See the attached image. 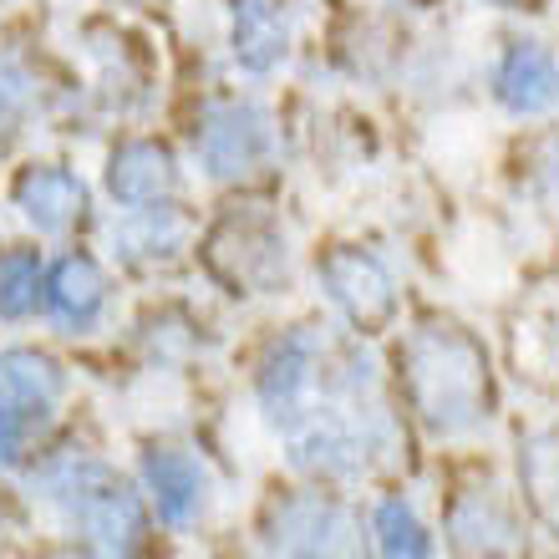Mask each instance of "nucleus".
Wrapping results in <instances>:
<instances>
[{"instance_id": "nucleus-24", "label": "nucleus", "mask_w": 559, "mask_h": 559, "mask_svg": "<svg viewBox=\"0 0 559 559\" xmlns=\"http://www.w3.org/2000/svg\"><path fill=\"white\" fill-rule=\"evenodd\" d=\"M407 5H427V0H407Z\"/></svg>"}, {"instance_id": "nucleus-16", "label": "nucleus", "mask_w": 559, "mask_h": 559, "mask_svg": "<svg viewBox=\"0 0 559 559\" xmlns=\"http://www.w3.org/2000/svg\"><path fill=\"white\" fill-rule=\"evenodd\" d=\"M519 478H524L534 514L559 534V432H539L519 448Z\"/></svg>"}, {"instance_id": "nucleus-19", "label": "nucleus", "mask_w": 559, "mask_h": 559, "mask_svg": "<svg viewBox=\"0 0 559 559\" xmlns=\"http://www.w3.org/2000/svg\"><path fill=\"white\" fill-rule=\"evenodd\" d=\"M36 290H41V254L36 250H5L0 254V316L21 321L36 310Z\"/></svg>"}, {"instance_id": "nucleus-9", "label": "nucleus", "mask_w": 559, "mask_h": 559, "mask_svg": "<svg viewBox=\"0 0 559 559\" xmlns=\"http://www.w3.org/2000/svg\"><path fill=\"white\" fill-rule=\"evenodd\" d=\"M321 356H325L321 341L310 336V331H290V336L270 352L265 371H260V402H265V413L275 417V423H285V417L310 397L316 371H321Z\"/></svg>"}, {"instance_id": "nucleus-17", "label": "nucleus", "mask_w": 559, "mask_h": 559, "mask_svg": "<svg viewBox=\"0 0 559 559\" xmlns=\"http://www.w3.org/2000/svg\"><path fill=\"white\" fill-rule=\"evenodd\" d=\"M285 41H290V31L280 21V11L265 5H239V31H235V57L239 67H250V72H270L280 57H285Z\"/></svg>"}, {"instance_id": "nucleus-18", "label": "nucleus", "mask_w": 559, "mask_h": 559, "mask_svg": "<svg viewBox=\"0 0 559 559\" xmlns=\"http://www.w3.org/2000/svg\"><path fill=\"white\" fill-rule=\"evenodd\" d=\"M371 530H377V545L386 559H432V534L423 530V519L407 499H386L371 519Z\"/></svg>"}, {"instance_id": "nucleus-12", "label": "nucleus", "mask_w": 559, "mask_h": 559, "mask_svg": "<svg viewBox=\"0 0 559 559\" xmlns=\"http://www.w3.org/2000/svg\"><path fill=\"white\" fill-rule=\"evenodd\" d=\"M61 367L46 352H0V407L41 423L46 407L61 397Z\"/></svg>"}, {"instance_id": "nucleus-10", "label": "nucleus", "mask_w": 559, "mask_h": 559, "mask_svg": "<svg viewBox=\"0 0 559 559\" xmlns=\"http://www.w3.org/2000/svg\"><path fill=\"white\" fill-rule=\"evenodd\" d=\"M143 478H147L153 503H158V514L168 519V524L183 530V524H193V519L204 514L209 478L189 453H178V448H153V453H143Z\"/></svg>"}, {"instance_id": "nucleus-22", "label": "nucleus", "mask_w": 559, "mask_h": 559, "mask_svg": "<svg viewBox=\"0 0 559 559\" xmlns=\"http://www.w3.org/2000/svg\"><path fill=\"white\" fill-rule=\"evenodd\" d=\"M488 5H503V11H534L539 0H488Z\"/></svg>"}, {"instance_id": "nucleus-14", "label": "nucleus", "mask_w": 559, "mask_h": 559, "mask_svg": "<svg viewBox=\"0 0 559 559\" xmlns=\"http://www.w3.org/2000/svg\"><path fill=\"white\" fill-rule=\"evenodd\" d=\"M76 519H82V530L103 549H112V555H133V549L143 545V503L122 484H103L97 493H87V499L76 503Z\"/></svg>"}, {"instance_id": "nucleus-6", "label": "nucleus", "mask_w": 559, "mask_h": 559, "mask_svg": "<svg viewBox=\"0 0 559 559\" xmlns=\"http://www.w3.org/2000/svg\"><path fill=\"white\" fill-rule=\"evenodd\" d=\"M493 92L514 118H539L559 103V67L539 41H514L503 51L499 72H493Z\"/></svg>"}, {"instance_id": "nucleus-21", "label": "nucleus", "mask_w": 559, "mask_h": 559, "mask_svg": "<svg viewBox=\"0 0 559 559\" xmlns=\"http://www.w3.org/2000/svg\"><path fill=\"white\" fill-rule=\"evenodd\" d=\"M21 103H26V82L0 67V138L11 133V122L21 118Z\"/></svg>"}, {"instance_id": "nucleus-15", "label": "nucleus", "mask_w": 559, "mask_h": 559, "mask_svg": "<svg viewBox=\"0 0 559 559\" xmlns=\"http://www.w3.org/2000/svg\"><path fill=\"white\" fill-rule=\"evenodd\" d=\"M183 235H189L183 214L153 204V209H138L133 219H122L118 250H122V260H133V265H158V260H174V254L183 250Z\"/></svg>"}, {"instance_id": "nucleus-7", "label": "nucleus", "mask_w": 559, "mask_h": 559, "mask_svg": "<svg viewBox=\"0 0 559 559\" xmlns=\"http://www.w3.org/2000/svg\"><path fill=\"white\" fill-rule=\"evenodd\" d=\"M107 189L112 199L128 209H153L163 204L168 193L178 189V168H174V153L147 138H133L122 143L112 158H107Z\"/></svg>"}, {"instance_id": "nucleus-11", "label": "nucleus", "mask_w": 559, "mask_h": 559, "mask_svg": "<svg viewBox=\"0 0 559 559\" xmlns=\"http://www.w3.org/2000/svg\"><path fill=\"white\" fill-rule=\"evenodd\" d=\"M103 306H107V280H103V270H97V260H92V254H67V260L51 270V280H46V310H51V321H57L61 331L82 336V331L97 325Z\"/></svg>"}, {"instance_id": "nucleus-5", "label": "nucleus", "mask_w": 559, "mask_h": 559, "mask_svg": "<svg viewBox=\"0 0 559 559\" xmlns=\"http://www.w3.org/2000/svg\"><path fill=\"white\" fill-rule=\"evenodd\" d=\"M321 280L325 295L346 310V321L356 331H382L397 310V295H392V275H386L371 254L361 250H336L321 260Z\"/></svg>"}, {"instance_id": "nucleus-3", "label": "nucleus", "mask_w": 559, "mask_h": 559, "mask_svg": "<svg viewBox=\"0 0 559 559\" xmlns=\"http://www.w3.org/2000/svg\"><path fill=\"white\" fill-rule=\"evenodd\" d=\"M209 265L235 290L270 295L290 280V250H285V235L270 219H224L209 239Z\"/></svg>"}, {"instance_id": "nucleus-23", "label": "nucleus", "mask_w": 559, "mask_h": 559, "mask_svg": "<svg viewBox=\"0 0 559 559\" xmlns=\"http://www.w3.org/2000/svg\"><path fill=\"white\" fill-rule=\"evenodd\" d=\"M51 559H92V555H76V549H61V555H51Z\"/></svg>"}, {"instance_id": "nucleus-1", "label": "nucleus", "mask_w": 559, "mask_h": 559, "mask_svg": "<svg viewBox=\"0 0 559 559\" xmlns=\"http://www.w3.org/2000/svg\"><path fill=\"white\" fill-rule=\"evenodd\" d=\"M407 397L427 432L463 438L488 423L493 386H488L484 346L457 325H427L407 341Z\"/></svg>"}, {"instance_id": "nucleus-4", "label": "nucleus", "mask_w": 559, "mask_h": 559, "mask_svg": "<svg viewBox=\"0 0 559 559\" xmlns=\"http://www.w3.org/2000/svg\"><path fill=\"white\" fill-rule=\"evenodd\" d=\"M270 118L254 103H219L209 107L204 128H199V163L209 178H245L270 158Z\"/></svg>"}, {"instance_id": "nucleus-8", "label": "nucleus", "mask_w": 559, "mask_h": 559, "mask_svg": "<svg viewBox=\"0 0 559 559\" xmlns=\"http://www.w3.org/2000/svg\"><path fill=\"white\" fill-rule=\"evenodd\" d=\"M15 209H21L41 235H61V229H72V224L82 219L87 189H82V178L57 168V163H31L26 174L15 178Z\"/></svg>"}, {"instance_id": "nucleus-2", "label": "nucleus", "mask_w": 559, "mask_h": 559, "mask_svg": "<svg viewBox=\"0 0 559 559\" xmlns=\"http://www.w3.org/2000/svg\"><path fill=\"white\" fill-rule=\"evenodd\" d=\"M270 559H367L352 509L321 493H290L265 519Z\"/></svg>"}, {"instance_id": "nucleus-20", "label": "nucleus", "mask_w": 559, "mask_h": 559, "mask_svg": "<svg viewBox=\"0 0 559 559\" xmlns=\"http://www.w3.org/2000/svg\"><path fill=\"white\" fill-rule=\"evenodd\" d=\"M31 423H36V417H21V413H5V407H0V468H11L15 457H21Z\"/></svg>"}, {"instance_id": "nucleus-13", "label": "nucleus", "mask_w": 559, "mask_h": 559, "mask_svg": "<svg viewBox=\"0 0 559 559\" xmlns=\"http://www.w3.org/2000/svg\"><path fill=\"white\" fill-rule=\"evenodd\" d=\"M457 559H519V530L488 493H473L453 509Z\"/></svg>"}]
</instances>
